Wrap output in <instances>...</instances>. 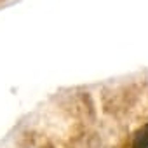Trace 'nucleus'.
<instances>
[{
    "label": "nucleus",
    "mask_w": 148,
    "mask_h": 148,
    "mask_svg": "<svg viewBox=\"0 0 148 148\" xmlns=\"http://www.w3.org/2000/svg\"><path fill=\"white\" fill-rule=\"evenodd\" d=\"M132 148H148V124L143 125V127L136 132Z\"/></svg>",
    "instance_id": "1"
}]
</instances>
